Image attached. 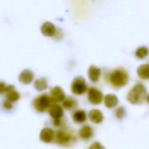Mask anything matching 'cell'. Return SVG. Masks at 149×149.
I'll return each instance as SVG.
<instances>
[{
    "label": "cell",
    "instance_id": "cell-4",
    "mask_svg": "<svg viewBox=\"0 0 149 149\" xmlns=\"http://www.w3.org/2000/svg\"><path fill=\"white\" fill-rule=\"evenodd\" d=\"M55 142L58 145L66 146L71 143V141L73 140V136L71 132H69L66 129H59L55 134Z\"/></svg>",
    "mask_w": 149,
    "mask_h": 149
},
{
    "label": "cell",
    "instance_id": "cell-1",
    "mask_svg": "<svg viewBox=\"0 0 149 149\" xmlns=\"http://www.w3.org/2000/svg\"><path fill=\"white\" fill-rule=\"evenodd\" d=\"M147 88L143 84L137 83L128 93L127 100L134 105L141 104L147 98Z\"/></svg>",
    "mask_w": 149,
    "mask_h": 149
},
{
    "label": "cell",
    "instance_id": "cell-10",
    "mask_svg": "<svg viewBox=\"0 0 149 149\" xmlns=\"http://www.w3.org/2000/svg\"><path fill=\"white\" fill-rule=\"evenodd\" d=\"M5 93H6V100L10 103L17 101L20 98V94L16 90L14 86H7Z\"/></svg>",
    "mask_w": 149,
    "mask_h": 149
},
{
    "label": "cell",
    "instance_id": "cell-9",
    "mask_svg": "<svg viewBox=\"0 0 149 149\" xmlns=\"http://www.w3.org/2000/svg\"><path fill=\"white\" fill-rule=\"evenodd\" d=\"M39 138L42 141L45 143H50L55 138V132L50 127H44L40 132Z\"/></svg>",
    "mask_w": 149,
    "mask_h": 149
},
{
    "label": "cell",
    "instance_id": "cell-13",
    "mask_svg": "<svg viewBox=\"0 0 149 149\" xmlns=\"http://www.w3.org/2000/svg\"><path fill=\"white\" fill-rule=\"evenodd\" d=\"M41 32L46 37H52L56 33V26L51 22H45L41 26Z\"/></svg>",
    "mask_w": 149,
    "mask_h": 149
},
{
    "label": "cell",
    "instance_id": "cell-23",
    "mask_svg": "<svg viewBox=\"0 0 149 149\" xmlns=\"http://www.w3.org/2000/svg\"><path fill=\"white\" fill-rule=\"evenodd\" d=\"M88 149H106L104 148V146L101 144V143H100V142H98V141H95V142H93L91 146H90V148Z\"/></svg>",
    "mask_w": 149,
    "mask_h": 149
},
{
    "label": "cell",
    "instance_id": "cell-3",
    "mask_svg": "<svg viewBox=\"0 0 149 149\" xmlns=\"http://www.w3.org/2000/svg\"><path fill=\"white\" fill-rule=\"evenodd\" d=\"M51 103H52L51 97L47 93H43V94L38 96L33 100L34 107L36 108V110H38L40 113H43L45 110H47L50 107Z\"/></svg>",
    "mask_w": 149,
    "mask_h": 149
},
{
    "label": "cell",
    "instance_id": "cell-11",
    "mask_svg": "<svg viewBox=\"0 0 149 149\" xmlns=\"http://www.w3.org/2000/svg\"><path fill=\"white\" fill-rule=\"evenodd\" d=\"M33 79H34V73L30 69H24V71H22L18 77L19 81L25 85L31 83Z\"/></svg>",
    "mask_w": 149,
    "mask_h": 149
},
{
    "label": "cell",
    "instance_id": "cell-21",
    "mask_svg": "<svg viewBox=\"0 0 149 149\" xmlns=\"http://www.w3.org/2000/svg\"><path fill=\"white\" fill-rule=\"evenodd\" d=\"M149 49L147 46H141L139 47L136 52H135V56L140 58V59H143L145 58H147V56L148 55Z\"/></svg>",
    "mask_w": 149,
    "mask_h": 149
},
{
    "label": "cell",
    "instance_id": "cell-6",
    "mask_svg": "<svg viewBox=\"0 0 149 149\" xmlns=\"http://www.w3.org/2000/svg\"><path fill=\"white\" fill-rule=\"evenodd\" d=\"M88 100L93 105H99L104 100V95L102 92L95 87H91L87 93Z\"/></svg>",
    "mask_w": 149,
    "mask_h": 149
},
{
    "label": "cell",
    "instance_id": "cell-2",
    "mask_svg": "<svg viewBox=\"0 0 149 149\" xmlns=\"http://www.w3.org/2000/svg\"><path fill=\"white\" fill-rule=\"evenodd\" d=\"M129 79V75L123 68H117L113 70L110 74V82L115 88H120L125 86Z\"/></svg>",
    "mask_w": 149,
    "mask_h": 149
},
{
    "label": "cell",
    "instance_id": "cell-17",
    "mask_svg": "<svg viewBox=\"0 0 149 149\" xmlns=\"http://www.w3.org/2000/svg\"><path fill=\"white\" fill-rule=\"evenodd\" d=\"M86 113L84 110H76L72 113V120L77 124L84 123L86 120Z\"/></svg>",
    "mask_w": 149,
    "mask_h": 149
},
{
    "label": "cell",
    "instance_id": "cell-7",
    "mask_svg": "<svg viewBox=\"0 0 149 149\" xmlns=\"http://www.w3.org/2000/svg\"><path fill=\"white\" fill-rule=\"evenodd\" d=\"M51 100L53 103H59V102H63L65 100V93L64 92V90L60 87V86H54L52 90H51Z\"/></svg>",
    "mask_w": 149,
    "mask_h": 149
},
{
    "label": "cell",
    "instance_id": "cell-16",
    "mask_svg": "<svg viewBox=\"0 0 149 149\" xmlns=\"http://www.w3.org/2000/svg\"><path fill=\"white\" fill-rule=\"evenodd\" d=\"M79 137L83 140H90L93 136V130L90 126L85 125L79 129Z\"/></svg>",
    "mask_w": 149,
    "mask_h": 149
},
{
    "label": "cell",
    "instance_id": "cell-8",
    "mask_svg": "<svg viewBox=\"0 0 149 149\" xmlns=\"http://www.w3.org/2000/svg\"><path fill=\"white\" fill-rule=\"evenodd\" d=\"M48 113L54 120H61V118L64 115L63 107L57 103H52L51 104L50 107L48 108Z\"/></svg>",
    "mask_w": 149,
    "mask_h": 149
},
{
    "label": "cell",
    "instance_id": "cell-19",
    "mask_svg": "<svg viewBox=\"0 0 149 149\" xmlns=\"http://www.w3.org/2000/svg\"><path fill=\"white\" fill-rule=\"evenodd\" d=\"M138 76L142 79H149V65H141L137 69Z\"/></svg>",
    "mask_w": 149,
    "mask_h": 149
},
{
    "label": "cell",
    "instance_id": "cell-14",
    "mask_svg": "<svg viewBox=\"0 0 149 149\" xmlns=\"http://www.w3.org/2000/svg\"><path fill=\"white\" fill-rule=\"evenodd\" d=\"M100 73H101L100 69L93 65H90V67L88 68V77L92 82L94 83L98 82L100 77Z\"/></svg>",
    "mask_w": 149,
    "mask_h": 149
},
{
    "label": "cell",
    "instance_id": "cell-26",
    "mask_svg": "<svg viewBox=\"0 0 149 149\" xmlns=\"http://www.w3.org/2000/svg\"><path fill=\"white\" fill-rule=\"evenodd\" d=\"M146 100H147V101L148 102V104H149V94H148V95H147V98H146Z\"/></svg>",
    "mask_w": 149,
    "mask_h": 149
},
{
    "label": "cell",
    "instance_id": "cell-18",
    "mask_svg": "<svg viewBox=\"0 0 149 149\" xmlns=\"http://www.w3.org/2000/svg\"><path fill=\"white\" fill-rule=\"evenodd\" d=\"M78 104H79L78 101H77L74 98H72V97H71V96L66 97V98L65 99V100L62 102L63 107L65 108L66 110H72V109L76 108V107H78Z\"/></svg>",
    "mask_w": 149,
    "mask_h": 149
},
{
    "label": "cell",
    "instance_id": "cell-20",
    "mask_svg": "<svg viewBox=\"0 0 149 149\" xmlns=\"http://www.w3.org/2000/svg\"><path fill=\"white\" fill-rule=\"evenodd\" d=\"M34 86L38 91H44L48 86V82L45 78H40L35 80Z\"/></svg>",
    "mask_w": 149,
    "mask_h": 149
},
{
    "label": "cell",
    "instance_id": "cell-24",
    "mask_svg": "<svg viewBox=\"0 0 149 149\" xmlns=\"http://www.w3.org/2000/svg\"><path fill=\"white\" fill-rule=\"evenodd\" d=\"M6 88H7V86L5 85L4 82H0V94L6 92Z\"/></svg>",
    "mask_w": 149,
    "mask_h": 149
},
{
    "label": "cell",
    "instance_id": "cell-25",
    "mask_svg": "<svg viewBox=\"0 0 149 149\" xmlns=\"http://www.w3.org/2000/svg\"><path fill=\"white\" fill-rule=\"evenodd\" d=\"M3 107H4L5 109H11L12 108V105L9 101H4L3 102Z\"/></svg>",
    "mask_w": 149,
    "mask_h": 149
},
{
    "label": "cell",
    "instance_id": "cell-5",
    "mask_svg": "<svg viewBox=\"0 0 149 149\" xmlns=\"http://www.w3.org/2000/svg\"><path fill=\"white\" fill-rule=\"evenodd\" d=\"M71 89H72V92L76 95L84 94L87 90V86H86V82L85 79L81 76L76 77L72 83Z\"/></svg>",
    "mask_w": 149,
    "mask_h": 149
},
{
    "label": "cell",
    "instance_id": "cell-12",
    "mask_svg": "<svg viewBox=\"0 0 149 149\" xmlns=\"http://www.w3.org/2000/svg\"><path fill=\"white\" fill-rule=\"evenodd\" d=\"M88 118L89 120L94 123V124H100L103 120H104V115L101 113V111L98 109H93L89 112L88 113Z\"/></svg>",
    "mask_w": 149,
    "mask_h": 149
},
{
    "label": "cell",
    "instance_id": "cell-22",
    "mask_svg": "<svg viewBox=\"0 0 149 149\" xmlns=\"http://www.w3.org/2000/svg\"><path fill=\"white\" fill-rule=\"evenodd\" d=\"M116 116L119 118V119H122L125 114H126V111L124 109V107H119L117 110H116V113H115Z\"/></svg>",
    "mask_w": 149,
    "mask_h": 149
},
{
    "label": "cell",
    "instance_id": "cell-15",
    "mask_svg": "<svg viewBox=\"0 0 149 149\" xmlns=\"http://www.w3.org/2000/svg\"><path fill=\"white\" fill-rule=\"evenodd\" d=\"M104 102H105V106L109 108H114L118 103H119V99L115 94H107L104 97Z\"/></svg>",
    "mask_w": 149,
    "mask_h": 149
}]
</instances>
